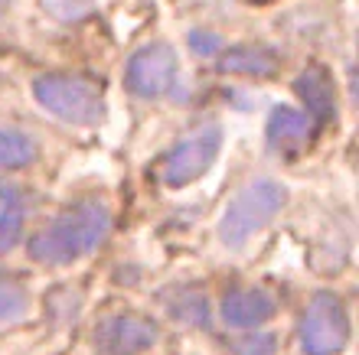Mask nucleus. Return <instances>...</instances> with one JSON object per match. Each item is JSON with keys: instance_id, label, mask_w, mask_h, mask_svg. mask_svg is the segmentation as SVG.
<instances>
[{"instance_id": "f3484780", "label": "nucleus", "mask_w": 359, "mask_h": 355, "mask_svg": "<svg viewBox=\"0 0 359 355\" xmlns=\"http://www.w3.org/2000/svg\"><path fill=\"white\" fill-rule=\"evenodd\" d=\"M189 49L196 56H216L219 49H222V39L216 33H209V29H193L189 33Z\"/></svg>"}, {"instance_id": "20e7f679", "label": "nucleus", "mask_w": 359, "mask_h": 355, "mask_svg": "<svg viewBox=\"0 0 359 355\" xmlns=\"http://www.w3.org/2000/svg\"><path fill=\"white\" fill-rule=\"evenodd\" d=\"M350 342V316L337 293H317L307 303L297 326V346L304 355H337Z\"/></svg>"}, {"instance_id": "9d476101", "label": "nucleus", "mask_w": 359, "mask_h": 355, "mask_svg": "<svg viewBox=\"0 0 359 355\" xmlns=\"http://www.w3.org/2000/svg\"><path fill=\"white\" fill-rule=\"evenodd\" d=\"M294 92L307 108V118L313 121V127L323 121H330L333 111H337V92H333V82L327 69L311 66L304 69L297 78H294Z\"/></svg>"}, {"instance_id": "a211bd4d", "label": "nucleus", "mask_w": 359, "mask_h": 355, "mask_svg": "<svg viewBox=\"0 0 359 355\" xmlns=\"http://www.w3.org/2000/svg\"><path fill=\"white\" fill-rule=\"evenodd\" d=\"M0 7H4V0H0Z\"/></svg>"}, {"instance_id": "4468645a", "label": "nucleus", "mask_w": 359, "mask_h": 355, "mask_svg": "<svg viewBox=\"0 0 359 355\" xmlns=\"http://www.w3.org/2000/svg\"><path fill=\"white\" fill-rule=\"evenodd\" d=\"M27 313V290L13 281L0 277V323L7 319H20Z\"/></svg>"}, {"instance_id": "f8f14e48", "label": "nucleus", "mask_w": 359, "mask_h": 355, "mask_svg": "<svg viewBox=\"0 0 359 355\" xmlns=\"http://www.w3.org/2000/svg\"><path fill=\"white\" fill-rule=\"evenodd\" d=\"M27 222V196L20 186H0V254H7L20 242Z\"/></svg>"}, {"instance_id": "2eb2a0df", "label": "nucleus", "mask_w": 359, "mask_h": 355, "mask_svg": "<svg viewBox=\"0 0 359 355\" xmlns=\"http://www.w3.org/2000/svg\"><path fill=\"white\" fill-rule=\"evenodd\" d=\"M170 313L193 323V326H206V297L203 293H180L177 303H170Z\"/></svg>"}, {"instance_id": "1a4fd4ad", "label": "nucleus", "mask_w": 359, "mask_h": 355, "mask_svg": "<svg viewBox=\"0 0 359 355\" xmlns=\"http://www.w3.org/2000/svg\"><path fill=\"white\" fill-rule=\"evenodd\" d=\"M216 69L222 75H245V78H271L281 69V56L258 43H242L219 53Z\"/></svg>"}, {"instance_id": "ddd939ff", "label": "nucleus", "mask_w": 359, "mask_h": 355, "mask_svg": "<svg viewBox=\"0 0 359 355\" xmlns=\"http://www.w3.org/2000/svg\"><path fill=\"white\" fill-rule=\"evenodd\" d=\"M36 153H39V147L27 131L10 127V124H0V169L29 167V163L36 160Z\"/></svg>"}, {"instance_id": "f257e3e1", "label": "nucleus", "mask_w": 359, "mask_h": 355, "mask_svg": "<svg viewBox=\"0 0 359 355\" xmlns=\"http://www.w3.org/2000/svg\"><path fill=\"white\" fill-rule=\"evenodd\" d=\"M111 232V209L102 199H79L69 209L43 225L33 242H29V258L39 264H72L79 258L92 254Z\"/></svg>"}, {"instance_id": "39448f33", "label": "nucleus", "mask_w": 359, "mask_h": 355, "mask_svg": "<svg viewBox=\"0 0 359 355\" xmlns=\"http://www.w3.org/2000/svg\"><path fill=\"white\" fill-rule=\"evenodd\" d=\"M219 147H222V127L219 124H203L193 134H187L177 147L163 157L161 176L170 189H183L189 183H196L212 160L219 157Z\"/></svg>"}, {"instance_id": "7ed1b4c3", "label": "nucleus", "mask_w": 359, "mask_h": 355, "mask_svg": "<svg viewBox=\"0 0 359 355\" xmlns=\"http://www.w3.org/2000/svg\"><path fill=\"white\" fill-rule=\"evenodd\" d=\"M287 202V189L278 179H252L236 193L219 222V238L229 248H242L255 232H262Z\"/></svg>"}, {"instance_id": "423d86ee", "label": "nucleus", "mask_w": 359, "mask_h": 355, "mask_svg": "<svg viewBox=\"0 0 359 355\" xmlns=\"http://www.w3.org/2000/svg\"><path fill=\"white\" fill-rule=\"evenodd\" d=\"M180 75V62L170 43H147L134 49L124 66V85L137 98H163L173 92Z\"/></svg>"}, {"instance_id": "dca6fc26", "label": "nucleus", "mask_w": 359, "mask_h": 355, "mask_svg": "<svg viewBox=\"0 0 359 355\" xmlns=\"http://www.w3.org/2000/svg\"><path fill=\"white\" fill-rule=\"evenodd\" d=\"M278 352V339L268 333H255L236 342V355H274Z\"/></svg>"}, {"instance_id": "0eeeda50", "label": "nucleus", "mask_w": 359, "mask_h": 355, "mask_svg": "<svg viewBox=\"0 0 359 355\" xmlns=\"http://www.w3.org/2000/svg\"><path fill=\"white\" fill-rule=\"evenodd\" d=\"M95 342L104 355H144L157 342V326L134 313H118L102 319V326L95 329Z\"/></svg>"}, {"instance_id": "6e6552de", "label": "nucleus", "mask_w": 359, "mask_h": 355, "mask_svg": "<svg viewBox=\"0 0 359 355\" xmlns=\"http://www.w3.org/2000/svg\"><path fill=\"white\" fill-rule=\"evenodd\" d=\"M274 297L265 293L258 287H238V290H229L222 307H219V316L222 323L232 329H255L262 323L274 316Z\"/></svg>"}, {"instance_id": "9b49d317", "label": "nucleus", "mask_w": 359, "mask_h": 355, "mask_svg": "<svg viewBox=\"0 0 359 355\" xmlns=\"http://www.w3.org/2000/svg\"><path fill=\"white\" fill-rule=\"evenodd\" d=\"M265 134L274 150H294L311 141L313 121L304 111H294V108H274L271 118H268Z\"/></svg>"}, {"instance_id": "f03ea898", "label": "nucleus", "mask_w": 359, "mask_h": 355, "mask_svg": "<svg viewBox=\"0 0 359 355\" xmlns=\"http://www.w3.org/2000/svg\"><path fill=\"white\" fill-rule=\"evenodd\" d=\"M33 95L53 118L76 127H92L104 118V88L88 75L46 72L33 82Z\"/></svg>"}]
</instances>
